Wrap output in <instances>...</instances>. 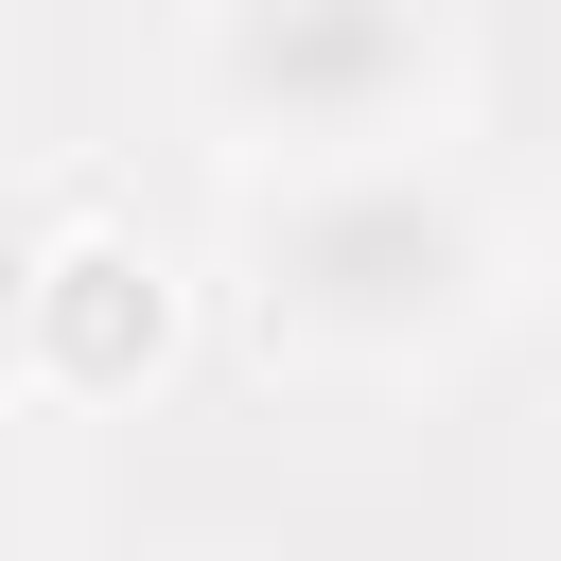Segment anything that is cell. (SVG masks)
Returning <instances> with one entry per match:
<instances>
[{"mask_svg":"<svg viewBox=\"0 0 561 561\" xmlns=\"http://www.w3.org/2000/svg\"><path fill=\"white\" fill-rule=\"evenodd\" d=\"M0 561H35V508H18V491H0Z\"/></svg>","mask_w":561,"mask_h":561,"instance_id":"cell-5","label":"cell"},{"mask_svg":"<svg viewBox=\"0 0 561 561\" xmlns=\"http://www.w3.org/2000/svg\"><path fill=\"white\" fill-rule=\"evenodd\" d=\"M473 88L456 0H193V105L245 158H368L438 140Z\"/></svg>","mask_w":561,"mask_h":561,"instance_id":"cell-2","label":"cell"},{"mask_svg":"<svg viewBox=\"0 0 561 561\" xmlns=\"http://www.w3.org/2000/svg\"><path fill=\"white\" fill-rule=\"evenodd\" d=\"M35 263H53V210L0 193V421L35 403Z\"/></svg>","mask_w":561,"mask_h":561,"instance_id":"cell-4","label":"cell"},{"mask_svg":"<svg viewBox=\"0 0 561 561\" xmlns=\"http://www.w3.org/2000/svg\"><path fill=\"white\" fill-rule=\"evenodd\" d=\"M193 333V280L123 228V210H53V263H35V403H140Z\"/></svg>","mask_w":561,"mask_h":561,"instance_id":"cell-3","label":"cell"},{"mask_svg":"<svg viewBox=\"0 0 561 561\" xmlns=\"http://www.w3.org/2000/svg\"><path fill=\"white\" fill-rule=\"evenodd\" d=\"M228 280L245 333L280 368L333 386H421L508 316V228L438 140H368V158H245L228 210Z\"/></svg>","mask_w":561,"mask_h":561,"instance_id":"cell-1","label":"cell"},{"mask_svg":"<svg viewBox=\"0 0 561 561\" xmlns=\"http://www.w3.org/2000/svg\"><path fill=\"white\" fill-rule=\"evenodd\" d=\"M543 298H561V263H543Z\"/></svg>","mask_w":561,"mask_h":561,"instance_id":"cell-6","label":"cell"}]
</instances>
